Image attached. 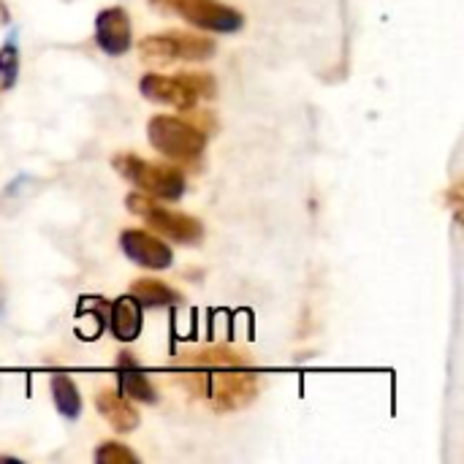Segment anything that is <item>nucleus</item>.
I'll return each mask as SVG.
<instances>
[{
    "label": "nucleus",
    "instance_id": "dca6fc26",
    "mask_svg": "<svg viewBox=\"0 0 464 464\" xmlns=\"http://www.w3.org/2000/svg\"><path fill=\"white\" fill-rule=\"evenodd\" d=\"M95 462L101 464H136L139 462V457L130 451V449H125L122 443H111V440H106L98 451H95Z\"/></svg>",
    "mask_w": 464,
    "mask_h": 464
},
{
    "label": "nucleus",
    "instance_id": "7ed1b4c3",
    "mask_svg": "<svg viewBox=\"0 0 464 464\" xmlns=\"http://www.w3.org/2000/svg\"><path fill=\"white\" fill-rule=\"evenodd\" d=\"M141 95L152 103H166L177 106L182 111H190L198 98H215L218 84L209 73H177V76H163V73H147L141 82Z\"/></svg>",
    "mask_w": 464,
    "mask_h": 464
},
{
    "label": "nucleus",
    "instance_id": "2eb2a0df",
    "mask_svg": "<svg viewBox=\"0 0 464 464\" xmlns=\"http://www.w3.org/2000/svg\"><path fill=\"white\" fill-rule=\"evenodd\" d=\"M198 370H220V367H247V359L228 348H209L190 359Z\"/></svg>",
    "mask_w": 464,
    "mask_h": 464
},
{
    "label": "nucleus",
    "instance_id": "39448f33",
    "mask_svg": "<svg viewBox=\"0 0 464 464\" xmlns=\"http://www.w3.org/2000/svg\"><path fill=\"white\" fill-rule=\"evenodd\" d=\"M128 209L133 215H139L152 231H158L160 237H169L171 242L179 245H198L204 239V226L201 220H196L193 215L169 209L160 204V198H152L147 193H130L125 198Z\"/></svg>",
    "mask_w": 464,
    "mask_h": 464
},
{
    "label": "nucleus",
    "instance_id": "f8f14e48",
    "mask_svg": "<svg viewBox=\"0 0 464 464\" xmlns=\"http://www.w3.org/2000/svg\"><path fill=\"white\" fill-rule=\"evenodd\" d=\"M109 329L114 334V340L120 343H133L141 334V304L125 294L120 296L114 304H109Z\"/></svg>",
    "mask_w": 464,
    "mask_h": 464
},
{
    "label": "nucleus",
    "instance_id": "1a4fd4ad",
    "mask_svg": "<svg viewBox=\"0 0 464 464\" xmlns=\"http://www.w3.org/2000/svg\"><path fill=\"white\" fill-rule=\"evenodd\" d=\"M130 19L122 8H103L98 16H95V44L111 54V57H120L130 49Z\"/></svg>",
    "mask_w": 464,
    "mask_h": 464
},
{
    "label": "nucleus",
    "instance_id": "9b49d317",
    "mask_svg": "<svg viewBox=\"0 0 464 464\" xmlns=\"http://www.w3.org/2000/svg\"><path fill=\"white\" fill-rule=\"evenodd\" d=\"M95 408L98 413L109 421V427L114 432H133L139 427V413L136 408L130 405V400H125L122 392L117 389H103L98 397H95Z\"/></svg>",
    "mask_w": 464,
    "mask_h": 464
},
{
    "label": "nucleus",
    "instance_id": "9d476101",
    "mask_svg": "<svg viewBox=\"0 0 464 464\" xmlns=\"http://www.w3.org/2000/svg\"><path fill=\"white\" fill-rule=\"evenodd\" d=\"M117 378H120V392L130 402H144V405L158 402V392L150 383V378L144 375V370L139 367V362L133 359V353L125 351L117 356Z\"/></svg>",
    "mask_w": 464,
    "mask_h": 464
},
{
    "label": "nucleus",
    "instance_id": "0eeeda50",
    "mask_svg": "<svg viewBox=\"0 0 464 464\" xmlns=\"http://www.w3.org/2000/svg\"><path fill=\"white\" fill-rule=\"evenodd\" d=\"M144 60L152 63H174V60H209L215 54V41L198 33H163L147 35L139 44Z\"/></svg>",
    "mask_w": 464,
    "mask_h": 464
},
{
    "label": "nucleus",
    "instance_id": "4468645a",
    "mask_svg": "<svg viewBox=\"0 0 464 464\" xmlns=\"http://www.w3.org/2000/svg\"><path fill=\"white\" fill-rule=\"evenodd\" d=\"M49 386H52V400H54V408L60 411V416L68 419V421L79 419V413H82V397H79L76 383L68 375L54 372Z\"/></svg>",
    "mask_w": 464,
    "mask_h": 464
},
{
    "label": "nucleus",
    "instance_id": "423d86ee",
    "mask_svg": "<svg viewBox=\"0 0 464 464\" xmlns=\"http://www.w3.org/2000/svg\"><path fill=\"white\" fill-rule=\"evenodd\" d=\"M158 11H169L182 16L185 22L196 24L198 30H215V33H237L245 24V16L223 3L215 0H150Z\"/></svg>",
    "mask_w": 464,
    "mask_h": 464
},
{
    "label": "nucleus",
    "instance_id": "20e7f679",
    "mask_svg": "<svg viewBox=\"0 0 464 464\" xmlns=\"http://www.w3.org/2000/svg\"><path fill=\"white\" fill-rule=\"evenodd\" d=\"M111 166L128 179L133 182L141 193L152 196V198H163V201H177L185 193V177L177 166L171 163H150L139 155H114Z\"/></svg>",
    "mask_w": 464,
    "mask_h": 464
},
{
    "label": "nucleus",
    "instance_id": "6e6552de",
    "mask_svg": "<svg viewBox=\"0 0 464 464\" xmlns=\"http://www.w3.org/2000/svg\"><path fill=\"white\" fill-rule=\"evenodd\" d=\"M120 247H122V253H125L133 264H139V266H144V269H169L171 261H174L171 247H166L158 237L147 234V231H139V228L122 231Z\"/></svg>",
    "mask_w": 464,
    "mask_h": 464
},
{
    "label": "nucleus",
    "instance_id": "f03ea898",
    "mask_svg": "<svg viewBox=\"0 0 464 464\" xmlns=\"http://www.w3.org/2000/svg\"><path fill=\"white\" fill-rule=\"evenodd\" d=\"M147 139L152 150H158L174 163L196 166L207 150V133L182 117H166V114L152 117L147 125Z\"/></svg>",
    "mask_w": 464,
    "mask_h": 464
},
{
    "label": "nucleus",
    "instance_id": "ddd939ff",
    "mask_svg": "<svg viewBox=\"0 0 464 464\" xmlns=\"http://www.w3.org/2000/svg\"><path fill=\"white\" fill-rule=\"evenodd\" d=\"M130 296L141 307H166V304H177L182 299L171 285L152 280V277H141V280L130 283Z\"/></svg>",
    "mask_w": 464,
    "mask_h": 464
},
{
    "label": "nucleus",
    "instance_id": "f257e3e1",
    "mask_svg": "<svg viewBox=\"0 0 464 464\" xmlns=\"http://www.w3.org/2000/svg\"><path fill=\"white\" fill-rule=\"evenodd\" d=\"M190 386L204 394L215 411H237L256 400L258 394V375L247 372L245 367H220V370H204L185 375Z\"/></svg>",
    "mask_w": 464,
    "mask_h": 464
},
{
    "label": "nucleus",
    "instance_id": "f3484780",
    "mask_svg": "<svg viewBox=\"0 0 464 464\" xmlns=\"http://www.w3.org/2000/svg\"><path fill=\"white\" fill-rule=\"evenodd\" d=\"M16 65H19V57H16V46L14 44H5L0 49V76H3V87H11L14 79H16Z\"/></svg>",
    "mask_w": 464,
    "mask_h": 464
}]
</instances>
